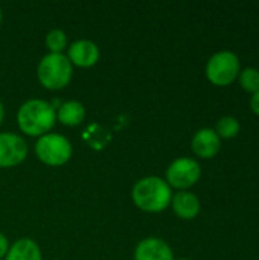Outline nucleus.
<instances>
[{
  "mask_svg": "<svg viewBox=\"0 0 259 260\" xmlns=\"http://www.w3.org/2000/svg\"><path fill=\"white\" fill-rule=\"evenodd\" d=\"M250 108H252V111L259 117V91L252 96V99H250Z\"/></svg>",
  "mask_w": 259,
  "mask_h": 260,
  "instance_id": "nucleus-18",
  "label": "nucleus"
},
{
  "mask_svg": "<svg viewBox=\"0 0 259 260\" xmlns=\"http://www.w3.org/2000/svg\"><path fill=\"white\" fill-rule=\"evenodd\" d=\"M238 79H240V85H241L246 91H249V93H252V94H255V93H258L259 91L258 69L247 67V69L241 70V72H240Z\"/></svg>",
  "mask_w": 259,
  "mask_h": 260,
  "instance_id": "nucleus-15",
  "label": "nucleus"
},
{
  "mask_svg": "<svg viewBox=\"0 0 259 260\" xmlns=\"http://www.w3.org/2000/svg\"><path fill=\"white\" fill-rule=\"evenodd\" d=\"M56 120V111L52 104L43 99H29L18 108L17 122L20 129L31 137L47 134Z\"/></svg>",
  "mask_w": 259,
  "mask_h": 260,
  "instance_id": "nucleus-1",
  "label": "nucleus"
},
{
  "mask_svg": "<svg viewBox=\"0 0 259 260\" xmlns=\"http://www.w3.org/2000/svg\"><path fill=\"white\" fill-rule=\"evenodd\" d=\"M240 76V58L231 50L214 53L206 64V78L217 87H226Z\"/></svg>",
  "mask_w": 259,
  "mask_h": 260,
  "instance_id": "nucleus-4",
  "label": "nucleus"
},
{
  "mask_svg": "<svg viewBox=\"0 0 259 260\" xmlns=\"http://www.w3.org/2000/svg\"><path fill=\"white\" fill-rule=\"evenodd\" d=\"M191 148L194 154L200 158H212L220 152L221 148V139L217 136L215 129L212 128H202L198 129L192 140H191Z\"/></svg>",
  "mask_w": 259,
  "mask_h": 260,
  "instance_id": "nucleus-8",
  "label": "nucleus"
},
{
  "mask_svg": "<svg viewBox=\"0 0 259 260\" xmlns=\"http://www.w3.org/2000/svg\"><path fill=\"white\" fill-rule=\"evenodd\" d=\"M171 206L174 213L182 219H194L200 213V200L189 190H179L174 193Z\"/></svg>",
  "mask_w": 259,
  "mask_h": 260,
  "instance_id": "nucleus-11",
  "label": "nucleus"
},
{
  "mask_svg": "<svg viewBox=\"0 0 259 260\" xmlns=\"http://www.w3.org/2000/svg\"><path fill=\"white\" fill-rule=\"evenodd\" d=\"M134 260H174V253L165 241L159 238H147L137 244Z\"/></svg>",
  "mask_w": 259,
  "mask_h": 260,
  "instance_id": "nucleus-10",
  "label": "nucleus"
},
{
  "mask_svg": "<svg viewBox=\"0 0 259 260\" xmlns=\"http://www.w3.org/2000/svg\"><path fill=\"white\" fill-rule=\"evenodd\" d=\"M5 260H43V257L38 244L29 238H23L8 248Z\"/></svg>",
  "mask_w": 259,
  "mask_h": 260,
  "instance_id": "nucleus-12",
  "label": "nucleus"
},
{
  "mask_svg": "<svg viewBox=\"0 0 259 260\" xmlns=\"http://www.w3.org/2000/svg\"><path fill=\"white\" fill-rule=\"evenodd\" d=\"M179 260H188V259H179Z\"/></svg>",
  "mask_w": 259,
  "mask_h": 260,
  "instance_id": "nucleus-21",
  "label": "nucleus"
},
{
  "mask_svg": "<svg viewBox=\"0 0 259 260\" xmlns=\"http://www.w3.org/2000/svg\"><path fill=\"white\" fill-rule=\"evenodd\" d=\"M8 248H9V244H8V239L6 236L0 232V259H3L8 253Z\"/></svg>",
  "mask_w": 259,
  "mask_h": 260,
  "instance_id": "nucleus-17",
  "label": "nucleus"
},
{
  "mask_svg": "<svg viewBox=\"0 0 259 260\" xmlns=\"http://www.w3.org/2000/svg\"><path fill=\"white\" fill-rule=\"evenodd\" d=\"M67 46V37L61 29H53L46 35V47L49 53H63Z\"/></svg>",
  "mask_w": 259,
  "mask_h": 260,
  "instance_id": "nucleus-16",
  "label": "nucleus"
},
{
  "mask_svg": "<svg viewBox=\"0 0 259 260\" xmlns=\"http://www.w3.org/2000/svg\"><path fill=\"white\" fill-rule=\"evenodd\" d=\"M73 66L63 53H47L41 58L37 69L38 81L49 90H61L72 79Z\"/></svg>",
  "mask_w": 259,
  "mask_h": 260,
  "instance_id": "nucleus-3",
  "label": "nucleus"
},
{
  "mask_svg": "<svg viewBox=\"0 0 259 260\" xmlns=\"http://www.w3.org/2000/svg\"><path fill=\"white\" fill-rule=\"evenodd\" d=\"M27 155V145L23 137L12 133H0V168L20 165Z\"/></svg>",
  "mask_w": 259,
  "mask_h": 260,
  "instance_id": "nucleus-7",
  "label": "nucleus"
},
{
  "mask_svg": "<svg viewBox=\"0 0 259 260\" xmlns=\"http://www.w3.org/2000/svg\"><path fill=\"white\" fill-rule=\"evenodd\" d=\"M241 129L240 120L234 116H224L217 122L215 133L220 139H234L238 136Z\"/></svg>",
  "mask_w": 259,
  "mask_h": 260,
  "instance_id": "nucleus-14",
  "label": "nucleus"
},
{
  "mask_svg": "<svg viewBox=\"0 0 259 260\" xmlns=\"http://www.w3.org/2000/svg\"><path fill=\"white\" fill-rule=\"evenodd\" d=\"M202 177V168L197 160L189 157L176 158L166 169V183L177 190H188L198 183Z\"/></svg>",
  "mask_w": 259,
  "mask_h": 260,
  "instance_id": "nucleus-6",
  "label": "nucleus"
},
{
  "mask_svg": "<svg viewBox=\"0 0 259 260\" xmlns=\"http://www.w3.org/2000/svg\"><path fill=\"white\" fill-rule=\"evenodd\" d=\"M0 21H2V11H0Z\"/></svg>",
  "mask_w": 259,
  "mask_h": 260,
  "instance_id": "nucleus-20",
  "label": "nucleus"
},
{
  "mask_svg": "<svg viewBox=\"0 0 259 260\" xmlns=\"http://www.w3.org/2000/svg\"><path fill=\"white\" fill-rule=\"evenodd\" d=\"M131 198L140 210L159 213L171 206L172 190L163 178L145 177L133 186Z\"/></svg>",
  "mask_w": 259,
  "mask_h": 260,
  "instance_id": "nucleus-2",
  "label": "nucleus"
},
{
  "mask_svg": "<svg viewBox=\"0 0 259 260\" xmlns=\"http://www.w3.org/2000/svg\"><path fill=\"white\" fill-rule=\"evenodd\" d=\"M56 119L67 126H76L85 119V108L78 101H67L56 110Z\"/></svg>",
  "mask_w": 259,
  "mask_h": 260,
  "instance_id": "nucleus-13",
  "label": "nucleus"
},
{
  "mask_svg": "<svg viewBox=\"0 0 259 260\" xmlns=\"http://www.w3.org/2000/svg\"><path fill=\"white\" fill-rule=\"evenodd\" d=\"M72 145L61 134H44L35 143L37 157L49 166H63L72 157Z\"/></svg>",
  "mask_w": 259,
  "mask_h": 260,
  "instance_id": "nucleus-5",
  "label": "nucleus"
},
{
  "mask_svg": "<svg viewBox=\"0 0 259 260\" xmlns=\"http://www.w3.org/2000/svg\"><path fill=\"white\" fill-rule=\"evenodd\" d=\"M3 117H5V110H3V104L0 102V125L3 122Z\"/></svg>",
  "mask_w": 259,
  "mask_h": 260,
  "instance_id": "nucleus-19",
  "label": "nucleus"
},
{
  "mask_svg": "<svg viewBox=\"0 0 259 260\" xmlns=\"http://www.w3.org/2000/svg\"><path fill=\"white\" fill-rule=\"evenodd\" d=\"M67 59L76 67H92L99 59V47L90 40H78L69 46Z\"/></svg>",
  "mask_w": 259,
  "mask_h": 260,
  "instance_id": "nucleus-9",
  "label": "nucleus"
}]
</instances>
